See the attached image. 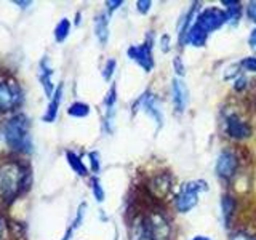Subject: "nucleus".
Here are the masks:
<instances>
[{
	"label": "nucleus",
	"instance_id": "nucleus-15",
	"mask_svg": "<svg viewBox=\"0 0 256 240\" xmlns=\"http://www.w3.org/2000/svg\"><path fill=\"white\" fill-rule=\"evenodd\" d=\"M94 34L98 42L104 46L109 40V18L106 13L96 14L94 18Z\"/></svg>",
	"mask_w": 256,
	"mask_h": 240
},
{
	"label": "nucleus",
	"instance_id": "nucleus-5",
	"mask_svg": "<svg viewBox=\"0 0 256 240\" xmlns=\"http://www.w3.org/2000/svg\"><path fill=\"white\" fill-rule=\"evenodd\" d=\"M126 56L138 64L144 72H150L154 69L156 62H154V56H152V34L148 36V40H144V44L128 46Z\"/></svg>",
	"mask_w": 256,
	"mask_h": 240
},
{
	"label": "nucleus",
	"instance_id": "nucleus-12",
	"mask_svg": "<svg viewBox=\"0 0 256 240\" xmlns=\"http://www.w3.org/2000/svg\"><path fill=\"white\" fill-rule=\"evenodd\" d=\"M52 76H53V69H52L50 64H48L46 56H44L42 61H40V64H38V80L44 86V92H45L48 100H52V96L56 90V88L53 86V82H52Z\"/></svg>",
	"mask_w": 256,
	"mask_h": 240
},
{
	"label": "nucleus",
	"instance_id": "nucleus-7",
	"mask_svg": "<svg viewBox=\"0 0 256 240\" xmlns=\"http://www.w3.org/2000/svg\"><path fill=\"white\" fill-rule=\"evenodd\" d=\"M22 101L21 88L13 80H0V112L18 108Z\"/></svg>",
	"mask_w": 256,
	"mask_h": 240
},
{
	"label": "nucleus",
	"instance_id": "nucleus-4",
	"mask_svg": "<svg viewBox=\"0 0 256 240\" xmlns=\"http://www.w3.org/2000/svg\"><path fill=\"white\" fill-rule=\"evenodd\" d=\"M196 22L202 28L206 34L221 29L224 24H228V14L226 10L220 6H205L204 10L197 13Z\"/></svg>",
	"mask_w": 256,
	"mask_h": 240
},
{
	"label": "nucleus",
	"instance_id": "nucleus-24",
	"mask_svg": "<svg viewBox=\"0 0 256 240\" xmlns=\"http://www.w3.org/2000/svg\"><path fill=\"white\" fill-rule=\"evenodd\" d=\"M116 68H117V61L114 58L108 60L106 64H104V68H102V78L106 80V82H109V80L112 78V76L116 74Z\"/></svg>",
	"mask_w": 256,
	"mask_h": 240
},
{
	"label": "nucleus",
	"instance_id": "nucleus-11",
	"mask_svg": "<svg viewBox=\"0 0 256 240\" xmlns=\"http://www.w3.org/2000/svg\"><path fill=\"white\" fill-rule=\"evenodd\" d=\"M172 101H173V108L178 114H182V112L188 109L189 88L184 84V80L180 77L173 78V82H172Z\"/></svg>",
	"mask_w": 256,
	"mask_h": 240
},
{
	"label": "nucleus",
	"instance_id": "nucleus-27",
	"mask_svg": "<svg viewBox=\"0 0 256 240\" xmlns=\"http://www.w3.org/2000/svg\"><path fill=\"white\" fill-rule=\"evenodd\" d=\"M152 8V2L150 0H138L136 2V10H138L141 14H148Z\"/></svg>",
	"mask_w": 256,
	"mask_h": 240
},
{
	"label": "nucleus",
	"instance_id": "nucleus-37",
	"mask_svg": "<svg viewBox=\"0 0 256 240\" xmlns=\"http://www.w3.org/2000/svg\"><path fill=\"white\" fill-rule=\"evenodd\" d=\"M2 236H4V220L0 216V240H2Z\"/></svg>",
	"mask_w": 256,
	"mask_h": 240
},
{
	"label": "nucleus",
	"instance_id": "nucleus-25",
	"mask_svg": "<svg viewBox=\"0 0 256 240\" xmlns=\"http://www.w3.org/2000/svg\"><path fill=\"white\" fill-rule=\"evenodd\" d=\"M88 158H90V166L93 173H100L101 170V156L98 150H92L88 152Z\"/></svg>",
	"mask_w": 256,
	"mask_h": 240
},
{
	"label": "nucleus",
	"instance_id": "nucleus-23",
	"mask_svg": "<svg viewBox=\"0 0 256 240\" xmlns=\"http://www.w3.org/2000/svg\"><path fill=\"white\" fill-rule=\"evenodd\" d=\"M116 104H117V86L112 85L106 96H104V106H106V110H109V109H116Z\"/></svg>",
	"mask_w": 256,
	"mask_h": 240
},
{
	"label": "nucleus",
	"instance_id": "nucleus-18",
	"mask_svg": "<svg viewBox=\"0 0 256 240\" xmlns=\"http://www.w3.org/2000/svg\"><path fill=\"white\" fill-rule=\"evenodd\" d=\"M224 6H226V14H228V24H232V26H237L240 18H242V12L244 6L237 0H222L221 2Z\"/></svg>",
	"mask_w": 256,
	"mask_h": 240
},
{
	"label": "nucleus",
	"instance_id": "nucleus-6",
	"mask_svg": "<svg viewBox=\"0 0 256 240\" xmlns=\"http://www.w3.org/2000/svg\"><path fill=\"white\" fill-rule=\"evenodd\" d=\"M238 170V157L232 149H222L214 164V173L222 181H230Z\"/></svg>",
	"mask_w": 256,
	"mask_h": 240
},
{
	"label": "nucleus",
	"instance_id": "nucleus-19",
	"mask_svg": "<svg viewBox=\"0 0 256 240\" xmlns=\"http://www.w3.org/2000/svg\"><path fill=\"white\" fill-rule=\"evenodd\" d=\"M66 158H68V164L70 165V168L74 170L78 176H86L88 174V170L85 164L82 162V158H80L76 152L72 150H66Z\"/></svg>",
	"mask_w": 256,
	"mask_h": 240
},
{
	"label": "nucleus",
	"instance_id": "nucleus-36",
	"mask_svg": "<svg viewBox=\"0 0 256 240\" xmlns=\"http://www.w3.org/2000/svg\"><path fill=\"white\" fill-rule=\"evenodd\" d=\"M190 240H212V238L206 237V236H194Z\"/></svg>",
	"mask_w": 256,
	"mask_h": 240
},
{
	"label": "nucleus",
	"instance_id": "nucleus-8",
	"mask_svg": "<svg viewBox=\"0 0 256 240\" xmlns=\"http://www.w3.org/2000/svg\"><path fill=\"white\" fill-rule=\"evenodd\" d=\"M133 109H134V112L138 109L144 110L158 125V128L164 125V110H162V106H160V101H158L157 96L154 93H150L149 90L144 92L140 96L138 101L134 102Z\"/></svg>",
	"mask_w": 256,
	"mask_h": 240
},
{
	"label": "nucleus",
	"instance_id": "nucleus-30",
	"mask_svg": "<svg viewBox=\"0 0 256 240\" xmlns=\"http://www.w3.org/2000/svg\"><path fill=\"white\" fill-rule=\"evenodd\" d=\"M170 36L168 34H164L162 37H160V50H162L164 53H168L170 52Z\"/></svg>",
	"mask_w": 256,
	"mask_h": 240
},
{
	"label": "nucleus",
	"instance_id": "nucleus-29",
	"mask_svg": "<svg viewBox=\"0 0 256 240\" xmlns=\"http://www.w3.org/2000/svg\"><path fill=\"white\" fill-rule=\"evenodd\" d=\"M245 13L248 16V20L256 24V2H248L245 6Z\"/></svg>",
	"mask_w": 256,
	"mask_h": 240
},
{
	"label": "nucleus",
	"instance_id": "nucleus-31",
	"mask_svg": "<svg viewBox=\"0 0 256 240\" xmlns=\"http://www.w3.org/2000/svg\"><path fill=\"white\" fill-rule=\"evenodd\" d=\"M229 240H256V238L250 234H246V232H244V230H238V232H234Z\"/></svg>",
	"mask_w": 256,
	"mask_h": 240
},
{
	"label": "nucleus",
	"instance_id": "nucleus-3",
	"mask_svg": "<svg viewBox=\"0 0 256 240\" xmlns=\"http://www.w3.org/2000/svg\"><path fill=\"white\" fill-rule=\"evenodd\" d=\"M208 190V184L204 180H192L184 182L180 194L174 198V208L178 213H189L198 205L200 194Z\"/></svg>",
	"mask_w": 256,
	"mask_h": 240
},
{
	"label": "nucleus",
	"instance_id": "nucleus-14",
	"mask_svg": "<svg viewBox=\"0 0 256 240\" xmlns=\"http://www.w3.org/2000/svg\"><path fill=\"white\" fill-rule=\"evenodd\" d=\"M62 88H64L62 84H60L58 86H56L52 100H50V102H48V108H46L45 114L42 117L44 122L52 124L56 120V116H58V110H60V104H61V98H62Z\"/></svg>",
	"mask_w": 256,
	"mask_h": 240
},
{
	"label": "nucleus",
	"instance_id": "nucleus-13",
	"mask_svg": "<svg viewBox=\"0 0 256 240\" xmlns=\"http://www.w3.org/2000/svg\"><path fill=\"white\" fill-rule=\"evenodd\" d=\"M197 6H198V4H192V6L189 8V12L186 13L181 18V21H180V24H178V44H180V46L182 48L184 45H186V40H188V32H189V29H190V26L194 24V18H197Z\"/></svg>",
	"mask_w": 256,
	"mask_h": 240
},
{
	"label": "nucleus",
	"instance_id": "nucleus-17",
	"mask_svg": "<svg viewBox=\"0 0 256 240\" xmlns=\"http://www.w3.org/2000/svg\"><path fill=\"white\" fill-rule=\"evenodd\" d=\"M206 40H208V34L194 21V24H192L189 32H188L186 44H189L194 48H204L206 45Z\"/></svg>",
	"mask_w": 256,
	"mask_h": 240
},
{
	"label": "nucleus",
	"instance_id": "nucleus-22",
	"mask_svg": "<svg viewBox=\"0 0 256 240\" xmlns=\"http://www.w3.org/2000/svg\"><path fill=\"white\" fill-rule=\"evenodd\" d=\"M90 186H92V192H93V197L96 198V202H100V204L104 202V198H106V192H104L98 176H93L92 181H90Z\"/></svg>",
	"mask_w": 256,
	"mask_h": 240
},
{
	"label": "nucleus",
	"instance_id": "nucleus-32",
	"mask_svg": "<svg viewBox=\"0 0 256 240\" xmlns=\"http://www.w3.org/2000/svg\"><path fill=\"white\" fill-rule=\"evenodd\" d=\"M173 66H174V70H176V74H178V76L186 74V70H184V64L181 62L180 56H176V58L173 60Z\"/></svg>",
	"mask_w": 256,
	"mask_h": 240
},
{
	"label": "nucleus",
	"instance_id": "nucleus-16",
	"mask_svg": "<svg viewBox=\"0 0 256 240\" xmlns=\"http://www.w3.org/2000/svg\"><path fill=\"white\" fill-rule=\"evenodd\" d=\"M236 198L232 196H222L221 198V218L224 222V228H230L236 214Z\"/></svg>",
	"mask_w": 256,
	"mask_h": 240
},
{
	"label": "nucleus",
	"instance_id": "nucleus-28",
	"mask_svg": "<svg viewBox=\"0 0 256 240\" xmlns=\"http://www.w3.org/2000/svg\"><path fill=\"white\" fill-rule=\"evenodd\" d=\"M246 86H248V78L245 76H238L234 80V90L236 92H244Z\"/></svg>",
	"mask_w": 256,
	"mask_h": 240
},
{
	"label": "nucleus",
	"instance_id": "nucleus-2",
	"mask_svg": "<svg viewBox=\"0 0 256 240\" xmlns=\"http://www.w3.org/2000/svg\"><path fill=\"white\" fill-rule=\"evenodd\" d=\"M4 138H5V142L13 150L30 152L32 141H30L28 117L22 114H18L8 120V122L4 125Z\"/></svg>",
	"mask_w": 256,
	"mask_h": 240
},
{
	"label": "nucleus",
	"instance_id": "nucleus-20",
	"mask_svg": "<svg viewBox=\"0 0 256 240\" xmlns=\"http://www.w3.org/2000/svg\"><path fill=\"white\" fill-rule=\"evenodd\" d=\"M68 114L70 117H76V118H85V117L90 116V106H88L86 102L76 101V102H72L69 106Z\"/></svg>",
	"mask_w": 256,
	"mask_h": 240
},
{
	"label": "nucleus",
	"instance_id": "nucleus-33",
	"mask_svg": "<svg viewBox=\"0 0 256 240\" xmlns=\"http://www.w3.org/2000/svg\"><path fill=\"white\" fill-rule=\"evenodd\" d=\"M122 5H124L122 0H108V2H106V6H108V12H109V13L116 12L117 8H120Z\"/></svg>",
	"mask_w": 256,
	"mask_h": 240
},
{
	"label": "nucleus",
	"instance_id": "nucleus-34",
	"mask_svg": "<svg viewBox=\"0 0 256 240\" xmlns=\"http://www.w3.org/2000/svg\"><path fill=\"white\" fill-rule=\"evenodd\" d=\"M248 45H250V48L256 53V28L250 32V37H248Z\"/></svg>",
	"mask_w": 256,
	"mask_h": 240
},
{
	"label": "nucleus",
	"instance_id": "nucleus-21",
	"mask_svg": "<svg viewBox=\"0 0 256 240\" xmlns=\"http://www.w3.org/2000/svg\"><path fill=\"white\" fill-rule=\"evenodd\" d=\"M69 32H70V21L68 18H62L58 24H56V28H54V40L58 44L64 42V40L68 38L69 36Z\"/></svg>",
	"mask_w": 256,
	"mask_h": 240
},
{
	"label": "nucleus",
	"instance_id": "nucleus-10",
	"mask_svg": "<svg viewBox=\"0 0 256 240\" xmlns=\"http://www.w3.org/2000/svg\"><path fill=\"white\" fill-rule=\"evenodd\" d=\"M226 133L230 140L244 141L250 138L253 134V130H252V125L245 122V120H242L237 116H230L226 120Z\"/></svg>",
	"mask_w": 256,
	"mask_h": 240
},
{
	"label": "nucleus",
	"instance_id": "nucleus-26",
	"mask_svg": "<svg viewBox=\"0 0 256 240\" xmlns=\"http://www.w3.org/2000/svg\"><path fill=\"white\" fill-rule=\"evenodd\" d=\"M240 68L246 72H253L256 74V56H246L242 61H240Z\"/></svg>",
	"mask_w": 256,
	"mask_h": 240
},
{
	"label": "nucleus",
	"instance_id": "nucleus-9",
	"mask_svg": "<svg viewBox=\"0 0 256 240\" xmlns=\"http://www.w3.org/2000/svg\"><path fill=\"white\" fill-rule=\"evenodd\" d=\"M149 228H150V236L152 240H172V228L170 222L165 218V216L154 210L146 214Z\"/></svg>",
	"mask_w": 256,
	"mask_h": 240
},
{
	"label": "nucleus",
	"instance_id": "nucleus-35",
	"mask_svg": "<svg viewBox=\"0 0 256 240\" xmlns=\"http://www.w3.org/2000/svg\"><path fill=\"white\" fill-rule=\"evenodd\" d=\"M14 5H20V8H28L29 5H32V2H20V0H14Z\"/></svg>",
	"mask_w": 256,
	"mask_h": 240
},
{
	"label": "nucleus",
	"instance_id": "nucleus-1",
	"mask_svg": "<svg viewBox=\"0 0 256 240\" xmlns=\"http://www.w3.org/2000/svg\"><path fill=\"white\" fill-rule=\"evenodd\" d=\"M28 170L18 162H6L0 165V198L12 204L26 189Z\"/></svg>",
	"mask_w": 256,
	"mask_h": 240
}]
</instances>
